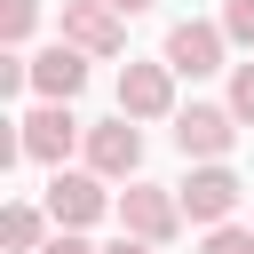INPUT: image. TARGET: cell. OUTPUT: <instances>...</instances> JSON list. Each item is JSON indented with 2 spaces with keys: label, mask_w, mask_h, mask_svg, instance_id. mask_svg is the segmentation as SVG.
<instances>
[{
  "label": "cell",
  "mask_w": 254,
  "mask_h": 254,
  "mask_svg": "<svg viewBox=\"0 0 254 254\" xmlns=\"http://www.w3.org/2000/svg\"><path fill=\"white\" fill-rule=\"evenodd\" d=\"M175 198H183V214H190L198 230H214V222H230V214H238L246 183H238L222 159H206V167H190V183H175Z\"/></svg>",
  "instance_id": "1"
},
{
  "label": "cell",
  "mask_w": 254,
  "mask_h": 254,
  "mask_svg": "<svg viewBox=\"0 0 254 254\" xmlns=\"http://www.w3.org/2000/svg\"><path fill=\"white\" fill-rule=\"evenodd\" d=\"M119 222H127L135 238L167 246V238H175L190 214H183V198H175V190H159V183H127V190H119Z\"/></svg>",
  "instance_id": "2"
},
{
  "label": "cell",
  "mask_w": 254,
  "mask_h": 254,
  "mask_svg": "<svg viewBox=\"0 0 254 254\" xmlns=\"http://www.w3.org/2000/svg\"><path fill=\"white\" fill-rule=\"evenodd\" d=\"M64 40L87 48V56H119L127 48V8H111V0H64Z\"/></svg>",
  "instance_id": "3"
},
{
  "label": "cell",
  "mask_w": 254,
  "mask_h": 254,
  "mask_svg": "<svg viewBox=\"0 0 254 254\" xmlns=\"http://www.w3.org/2000/svg\"><path fill=\"white\" fill-rule=\"evenodd\" d=\"M175 143H183V159H222L238 143V111L230 103H190V111H175Z\"/></svg>",
  "instance_id": "4"
},
{
  "label": "cell",
  "mask_w": 254,
  "mask_h": 254,
  "mask_svg": "<svg viewBox=\"0 0 254 254\" xmlns=\"http://www.w3.org/2000/svg\"><path fill=\"white\" fill-rule=\"evenodd\" d=\"M71 143H79V119L64 111V95H48V103L24 119V135H16V151H24V159H48V167H64Z\"/></svg>",
  "instance_id": "5"
},
{
  "label": "cell",
  "mask_w": 254,
  "mask_h": 254,
  "mask_svg": "<svg viewBox=\"0 0 254 254\" xmlns=\"http://www.w3.org/2000/svg\"><path fill=\"white\" fill-rule=\"evenodd\" d=\"M119 111L127 119H167L175 111V64H127L119 71Z\"/></svg>",
  "instance_id": "6"
},
{
  "label": "cell",
  "mask_w": 254,
  "mask_h": 254,
  "mask_svg": "<svg viewBox=\"0 0 254 254\" xmlns=\"http://www.w3.org/2000/svg\"><path fill=\"white\" fill-rule=\"evenodd\" d=\"M103 183H111V175H64V167H56V183H48V214H56V230H87V222L111 206Z\"/></svg>",
  "instance_id": "7"
},
{
  "label": "cell",
  "mask_w": 254,
  "mask_h": 254,
  "mask_svg": "<svg viewBox=\"0 0 254 254\" xmlns=\"http://www.w3.org/2000/svg\"><path fill=\"white\" fill-rule=\"evenodd\" d=\"M222 40H230L222 24H198V16H190V24L167 32V64H175L183 79H206V71H222Z\"/></svg>",
  "instance_id": "8"
},
{
  "label": "cell",
  "mask_w": 254,
  "mask_h": 254,
  "mask_svg": "<svg viewBox=\"0 0 254 254\" xmlns=\"http://www.w3.org/2000/svg\"><path fill=\"white\" fill-rule=\"evenodd\" d=\"M87 167H95V175H135V167H143V135L127 127V111L103 119V127H87Z\"/></svg>",
  "instance_id": "9"
},
{
  "label": "cell",
  "mask_w": 254,
  "mask_h": 254,
  "mask_svg": "<svg viewBox=\"0 0 254 254\" xmlns=\"http://www.w3.org/2000/svg\"><path fill=\"white\" fill-rule=\"evenodd\" d=\"M32 87H40V95H64V103H71V95L87 87V48H71V40L40 48V56H32Z\"/></svg>",
  "instance_id": "10"
},
{
  "label": "cell",
  "mask_w": 254,
  "mask_h": 254,
  "mask_svg": "<svg viewBox=\"0 0 254 254\" xmlns=\"http://www.w3.org/2000/svg\"><path fill=\"white\" fill-rule=\"evenodd\" d=\"M0 238H8V254H40V214L32 206H8L0 214Z\"/></svg>",
  "instance_id": "11"
},
{
  "label": "cell",
  "mask_w": 254,
  "mask_h": 254,
  "mask_svg": "<svg viewBox=\"0 0 254 254\" xmlns=\"http://www.w3.org/2000/svg\"><path fill=\"white\" fill-rule=\"evenodd\" d=\"M32 24H40V0H0V40H8V48H24Z\"/></svg>",
  "instance_id": "12"
},
{
  "label": "cell",
  "mask_w": 254,
  "mask_h": 254,
  "mask_svg": "<svg viewBox=\"0 0 254 254\" xmlns=\"http://www.w3.org/2000/svg\"><path fill=\"white\" fill-rule=\"evenodd\" d=\"M198 254H254V230H230V222H214Z\"/></svg>",
  "instance_id": "13"
},
{
  "label": "cell",
  "mask_w": 254,
  "mask_h": 254,
  "mask_svg": "<svg viewBox=\"0 0 254 254\" xmlns=\"http://www.w3.org/2000/svg\"><path fill=\"white\" fill-rule=\"evenodd\" d=\"M222 32H230L238 48H254V0H230V8H222Z\"/></svg>",
  "instance_id": "14"
},
{
  "label": "cell",
  "mask_w": 254,
  "mask_h": 254,
  "mask_svg": "<svg viewBox=\"0 0 254 254\" xmlns=\"http://www.w3.org/2000/svg\"><path fill=\"white\" fill-rule=\"evenodd\" d=\"M230 111H238V119H254V64H238V71H230Z\"/></svg>",
  "instance_id": "15"
},
{
  "label": "cell",
  "mask_w": 254,
  "mask_h": 254,
  "mask_svg": "<svg viewBox=\"0 0 254 254\" xmlns=\"http://www.w3.org/2000/svg\"><path fill=\"white\" fill-rule=\"evenodd\" d=\"M40 254H95V246H87V238H79V230H56V238H48V246H40Z\"/></svg>",
  "instance_id": "16"
},
{
  "label": "cell",
  "mask_w": 254,
  "mask_h": 254,
  "mask_svg": "<svg viewBox=\"0 0 254 254\" xmlns=\"http://www.w3.org/2000/svg\"><path fill=\"white\" fill-rule=\"evenodd\" d=\"M103 254H151V238H135V230H127V238H111Z\"/></svg>",
  "instance_id": "17"
},
{
  "label": "cell",
  "mask_w": 254,
  "mask_h": 254,
  "mask_svg": "<svg viewBox=\"0 0 254 254\" xmlns=\"http://www.w3.org/2000/svg\"><path fill=\"white\" fill-rule=\"evenodd\" d=\"M111 8H127V16H143V8H151V0H111Z\"/></svg>",
  "instance_id": "18"
}]
</instances>
